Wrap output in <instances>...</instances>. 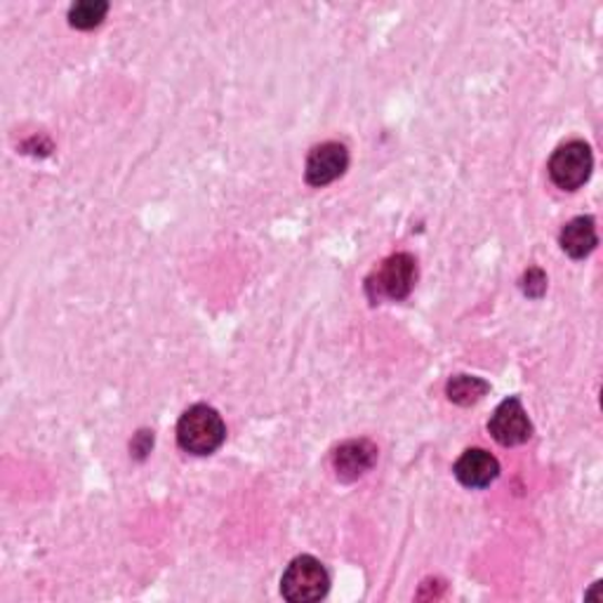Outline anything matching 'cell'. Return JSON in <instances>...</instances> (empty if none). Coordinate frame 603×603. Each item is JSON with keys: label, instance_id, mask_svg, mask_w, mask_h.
<instances>
[{"label": "cell", "instance_id": "obj_1", "mask_svg": "<svg viewBox=\"0 0 603 603\" xmlns=\"http://www.w3.org/2000/svg\"><path fill=\"white\" fill-rule=\"evenodd\" d=\"M226 439V425L222 415L205 403H196L182 412L177 422V443L188 456H213Z\"/></svg>", "mask_w": 603, "mask_h": 603}, {"label": "cell", "instance_id": "obj_2", "mask_svg": "<svg viewBox=\"0 0 603 603\" xmlns=\"http://www.w3.org/2000/svg\"><path fill=\"white\" fill-rule=\"evenodd\" d=\"M415 280H418V262L408 253H396L366 278V295L372 305L382 299L401 302L412 293Z\"/></svg>", "mask_w": 603, "mask_h": 603}, {"label": "cell", "instance_id": "obj_3", "mask_svg": "<svg viewBox=\"0 0 603 603\" xmlns=\"http://www.w3.org/2000/svg\"><path fill=\"white\" fill-rule=\"evenodd\" d=\"M330 590V575L326 565L316 556L302 554L290 561L280 578V594L290 603H314L320 601Z\"/></svg>", "mask_w": 603, "mask_h": 603}, {"label": "cell", "instance_id": "obj_4", "mask_svg": "<svg viewBox=\"0 0 603 603\" xmlns=\"http://www.w3.org/2000/svg\"><path fill=\"white\" fill-rule=\"evenodd\" d=\"M592 167H594L592 149L582 140L561 144L552 154L550 165H546L552 182L559 188H563V192H578L580 186H584V182L592 175Z\"/></svg>", "mask_w": 603, "mask_h": 603}, {"label": "cell", "instance_id": "obj_5", "mask_svg": "<svg viewBox=\"0 0 603 603\" xmlns=\"http://www.w3.org/2000/svg\"><path fill=\"white\" fill-rule=\"evenodd\" d=\"M488 431L500 446L512 448V446L525 443L533 437V425L531 420H528L523 403L517 399V396H509V399H504L495 408V412L490 415Z\"/></svg>", "mask_w": 603, "mask_h": 603}, {"label": "cell", "instance_id": "obj_6", "mask_svg": "<svg viewBox=\"0 0 603 603\" xmlns=\"http://www.w3.org/2000/svg\"><path fill=\"white\" fill-rule=\"evenodd\" d=\"M349 167V151L339 142H324L309 151L305 180L309 186L324 188L343 177Z\"/></svg>", "mask_w": 603, "mask_h": 603}, {"label": "cell", "instance_id": "obj_7", "mask_svg": "<svg viewBox=\"0 0 603 603\" xmlns=\"http://www.w3.org/2000/svg\"><path fill=\"white\" fill-rule=\"evenodd\" d=\"M377 462V446L368 439H351L339 443L333 452V469L339 481L351 483L366 477Z\"/></svg>", "mask_w": 603, "mask_h": 603}, {"label": "cell", "instance_id": "obj_8", "mask_svg": "<svg viewBox=\"0 0 603 603\" xmlns=\"http://www.w3.org/2000/svg\"><path fill=\"white\" fill-rule=\"evenodd\" d=\"M452 471L464 488L481 490L500 477V462L483 448H469L462 452Z\"/></svg>", "mask_w": 603, "mask_h": 603}, {"label": "cell", "instance_id": "obj_9", "mask_svg": "<svg viewBox=\"0 0 603 603\" xmlns=\"http://www.w3.org/2000/svg\"><path fill=\"white\" fill-rule=\"evenodd\" d=\"M596 243H599L596 222L592 215H582V217L571 219L559 234L561 251L573 259H584L587 255H592Z\"/></svg>", "mask_w": 603, "mask_h": 603}, {"label": "cell", "instance_id": "obj_10", "mask_svg": "<svg viewBox=\"0 0 603 603\" xmlns=\"http://www.w3.org/2000/svg\"><path fill=\"white\" fill-rule=\"evenodd\" d=\"M490 391V385L474 375H452L446 385V396L456 406H474Z\"/></svg>", "mask_w": 603, "mask_h": 603}, {"label": "cell", "instance_id": "obj_11", "mask_svg": "<svg viewBox=\"0 0 603 603\" xmlns=\"http://www.w3.org/2000/svg\"><path fill=\"white\" fill-rule=\"evenodd\" d=\"M109 12L106 0H81L69 8V24L79 31H90L104 22Z\"/></svg>", "mask_w": 603, "mask_h": 603}, {"label": "cell", "instance_id": "obj_12", "mask_svg": "<svg viewBox=\"0 0 603 603\" xmlns=\"http://www.w3.org/2000/svg\"><path fill=\"white\" fill-rule=\"evenodd\" d=\"M521 290L525 297L540 299L546 293V274L538 267H531L521 278Z\"/></svg>", "mask_w": 603, "mask_h": 603}, {"label": "cell", "instance_id": "obj_13", "mask_svg": "<svg viewBox=\"0 0 603 603\" xmlns=\"http://www.w3.org/2000/svg\"><path fill=\"white\" fill-rule=\"evenodd\" d=\"M151 446H154V431H140L135 441H132V456L137 460H144L151 452Z\"/></svg>", "mask_w": 603, "mask_h": 603}]
</instances>
